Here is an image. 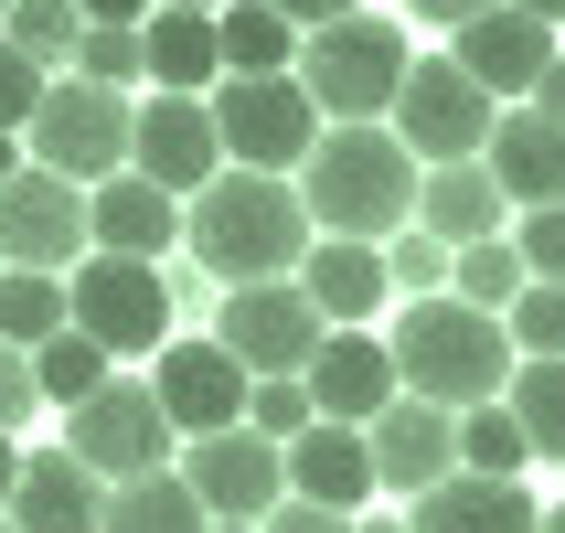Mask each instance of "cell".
I'll list each match as a JSON object with an SVG mask.
<instances>
[{
    "mask_svg": "<svg viewBox=\"0 0 565 533\" xmlns=\"http://www.w3.org/2000/svg\"><path fill=\"white\" fill-rule=\"evenodd\" d=\"M32 406H43V395H32V352H11V342H0V438H11Z\"/></svg>",
    "mask_w": 565,
    "mask_h": 533,
    "instance_id": "40",
    "label": "cell"
},
{
    "mask_svg": "<svg viewBox=\"0 0 565 533\" xmlns=\"http://www.w3.org/2000/svg\"><path fill=\"white\" fill-rule=\"evenodd\" d=\"M416 22H438V32H459V22H480V11H491V0H406Z\"/></svg>",
    "mask_w": 565,
    "mask_h": 533,
    "instance_id": "45",
    "label": "cell"
},
{
    "mask_svg": "<svg viewBox=\"0 0 565 533\" xmlns=\"http://www.w3.org/2000/svg\"><path fill=\"white\" fill-rule=\"evenodd\" d=\"M384 352H395V395H427L448 416L491 406L512 384V331L491 310H470V299H406V320L384 331Z\"/></svg>",
    "mask_w": 565,
    "mask_h": 533,
    "instance_id": "3",
    "label": "cell"
},
{
    "mask_svg": "<svg viewBox=\"0 0 565 533\" xmlns=\"http://www.w3.org/2000/svg\"><path fill=\"white\" fill-rule=\"evenodd\" d=\"M502 331H512V363H565V288H523L502 310Z\"/></svg>",
    "mask_w": 565,
    "mask_h": 533,
    "instance_id": "34",
    "label": "cell"
},
{
    "mask_svg": "<svg viewBox=\"0 0 565 533\" xmlns=\"http://www.w3.org/2000/svg\"><path fill=\"white\" fill-rule=\"evenodd\" d=\"M256 533H352V512H320V502H278Z\"/></svg>",
    "mask_w": 565,
    "mask_h": 533,
    "instance_id": "41",
    "label": "cell"
},
{
    "mask_svg": "<svg viewBox=\"0 0 565 533\" xmlns=\"http://www.w3.org/2000/svg\"><path fill=\"white\" fill-rule=\"evenodd\" d=\"M171 246H182V203H171L160 182L118 171V182L86 192V256H139V267H160Z\"/></svg>",
    "mask_w": 565,
    "mask_h": 533,
    "instance_id": "18",
    "label": "cell"
},
{
    "mask_svg": "<svg viewBox=\"0 0 565 533\" xmlns=\"http://www.w3.org/2000/svg\"><path fill=\"white\" fill-rule=\"evenodd\" d=\"M0 11H11V0H0Z\"/></svg>",
    "mask_w": 565,
    "mask_h": 533,
    "instance_id": "53",
    "label": "cell"
},
{
    "mask_svg": "<svg viewBox=\"0 0 565 533\" xmlns=\"http://www.w3.org/2000/svg\"><path fill=\"white\" fill-rule=\"evenodd\" d=\"M523 459H534V448H523V427H512L502 395L459 416V470H470V480H523Z\"/></svg>",
    "mask_w": 565,
    "mask_h": 533,
    "instance_id": "33",
    "label": "cell"
},
{
    "mask_svg": "<svg viewBox=\"0 0 565 533\" xmlns=\"http://www.w3.org/2000/svg\"><path fill=\"white\" fill-rule=\"evenodd\" d=\"M278 459H288V502H320V512L374 502V448H363V427H299Z\"/></svg>",
    "mask_w": 565,
    "mask_h": 533,
    "instance_id": "22",
    "label": "cell"
},
{
    "mask_svg": "<svg viewBox=\"0 0 565 533\" xmlns=\"http://www.w3.org/2000/svg\"><path fill=\"white\" fill-rule=\"evenodd\" d=\"M128 171L160 182L171 203H192V192L224 171L214 107H203V96H139V118H128Z\"/></svg>",
    "mask_w": 565,
    "mask_h": 533,
    "instance_id": "13",
    "label": "cell"
},
{
    "mask_svg": "<svg viewBox=\"0 0 565 533\" xmlns=\"http://www.w3.org/2000/svg\"><path fill=\"white\" fill-rule=\"evenodd\" d=\"M43 86H54V75H43V64H22L11 43H0V128H11V139L32 128V107H43Z\"/></svg>",
    "mask_w": 565,
    "mask_h": 533,
    "instance_id": "39",
    "label": "cell"
},
{
    "mask_svg": "<svg viewBox=\"0 0 565 533\" xmlns=\"http://www.w3.org/2000/svg\"><path fill=\"white\" fill-rule=\"evenodd\" d=\"M384 288H406V299H448V246L438 235H384Z\"/></svg>",
    "mask_w": 565,
    "mask_h": 533,
    "instance_id": "37",
    "label": "cell"
},
{
    "mask_svg": "<svg viewBox=\"0 0 565 533\" xmlns=\"http://www.w3.org/2000/svg\"><path fill=\"white\" fill-rule=\"evenodd\" d=\"M64 459H86L107 491H118V480L171 470V416H160V395L139 374H107L86 406H64Z\"/></svg>",
    "mask_w": 565,
    "mask_h": 533,
    "instance_id": "7",
    "label": "cell"
},
{
    "mask_svg": "<svg viewBox=\"0 0 565 533\" xmlns=\"http://www.w3.org/2000/svg\"><path fill=\"white\" fill-rule=\"evenodd\" d=\"M150 11H224V0H150Z\"/></svg>",
    "mask_w": 565,
    "mask_h": 533,
    "instance_id": "50",
    "label": "cell"
},
{
    "mask_svg": "<svg viewBox=\"0 0 565 533\" xmlns=\"http://www.w3.org/2000/svg\"><path fill=\"white\" fill-rule=\"evenodd\" d=\"M75 11H86V22H107V32H139V22H150V0H75Z\"/></svg>",
    "mask_w": 565,
    "mask_h": 533,
    "instance_id": "44",
    "label": "cell"
},
{
    "mask_svg": "<svg viewBox=\"0 0 565 533\" xmlns=\"http://www.w3.org/2000/svg\"><path fill=\"white\" fill-rule=\"evenodd\" d=\"M299 96H310L331 128H384L395 86H406V32L384 22V11H352L331 32H299Z\"/></svg>",
    "mask_w": 565,
    "mask_h": 533,
    "instance_id": "4",
    "label": "cell"
},
{
    "mask_svg": "<svg viewBox=\"0 0 565 533\" xmlns=\"http://www.w3.org/2000/svg\"><path fill=\"white\" fill-rule=\"evenodd\" d=\"M64 75H86V86H150V54H139V32H107V22H86L75 32V64Z\"/></svg>",
    "mask_w": 565,
    "mask_h": 533,
    "instance_id": "35",
    "label": "cell"
},
{
    "mask_svg": "<svg viewBox=\"0 0 565 533\" xmlns=\"http://www.w3.org/2000/svg\"><path fill=\"white\" fill-rule=\"evenodd\" d=\"M64 320H75L107 363L160 352V342H171V278L139 267V256H86V267L64 278Z\"/></svg>",
    "mask_w": 565,
    "mask_h": 533,
    "instance_id": "8",
    "label": "cell"
},
{
    "mask_svg": "<svg viewBox=\"0 0 565 533\" xmlns=\"http://www.w3.org/2000/svg\"><path fill=\"white\" fill-rule=\"evenodd\" d=\"M448 64H459V75H470L491 107H523V96L544 86V64H555V32L491 0L480 22H459V32H448Z\"/></svg>",
    "mask_w": 565,
    "mask_h": 533,
    "instance_id": "15",
    "label": "cell"
},
{
    "mask_svg": "<svg viewBox=\"0 0 565 533\" xmlns=\"http://www.w3.org/2000/svg\"><path fill=\"white\" fill-rule=\"evenodd\" d=\"M96 512H107V480H96L86 459H64V448H32L0 523L11 533H96Z\"/></svg>",
    "mask_w": 565,
    "mask_h": 533,
    "instance_id": "19",
    "label": "cell"
},
{
    "mask_svg": "<svg viewBox=\"0 0 565 533\" xmlns=\"http://www.w3.org/2000/svg\"><path fill=\"white\" fill-rule=\"evenodd\" d=\"M64 331V278H32V267H0V342L32 352Z\"/></svg>",
    "mask_w": 565,
    "mask_h": 533,
    "instance_id": "32",
    "label": "cell"
},
{
    "mask_svg": "<svg viewBox=\"0 0 565 533\" xmlns=\"http://www.w3.org/2000/svg\"><path fill=\"white\" fill-rule=\"evenodd\" d=\"M214 533H256V523H214Z\"/></svg>",
    "mask_w": 565,
    "mask_h": 533,
    "instance_id": "52",
    "label": "cell"
},
{
    "mask_svg": "<svg viewBox=\"0 0 565 533\" xmlns=\"http://www.w3.org/2000/svg\"><path fill=\"white\" fill-rule=\"evenodd\" d=\"M384 118H395L406 160L438 171V160H480V150H491V118H502V107H491V96H480L448 54H406V86H395Z\"/></svg>",
    "mask_w": 565,
    "mask_h": 533,
    "instance_id": "9",
    "label": "cell"
},
{
    "mask_svg": "<svg viewBox=\"0 0 565 533\" xmlns=\"http://www.w3.org/2000/svg\"><path fill=\"white\" fill-rule=\"evenodd\" d=\"M214 54H224V75H288V64H299V32H288L267 0H224L214 11Z\"/></svg>",
    "mask_w": 565,
    "mask_h": 533,
    "instance_id": "27",
    "label": "cell"
},
{
    "mask_svg": "<svg viewBox=\"0 0 565 533\" xmlns=\"http://www.w3.org/2000/svg\"><path fill=\"white\" fill-rule=\"evenodd\" d=\"M0 267H32V278H75V267H86V192L22 160V171L0 182Z\"/></svg>",
    "mask_w": 565,
    "mask_h": 533,
    "instance_id": "10",
    "label": "cell"
},
{
    "mask_svg": "<svg viewBox=\"0 0 565 533\" xmlns=\"http://www.w3.org/2000/svg\"><path fill=\"white\" fill-rule=\"evenodd\" d=\"M182 246L203 256L224 288L299 278V256H310V214H299V182H278V171H214V182L182 203Z\"/></svg>",
    "mask_w": 565,
    "mask_h": 533,
    "instance_id": "1",
    "label": "cell"
},
{
    "mask_svg": "<svg viewBox=\"0 0 565 533\" xmlns=\"http://www.w3.org/2000/svg\"><path fill=\"white\" fill-rule=\"evenodd\" d=\"M512 256H523V278L565 288V203H534V214L512 224Z\"/></svg>",
    "mask_w": 565,
    "mask_h": 533,
    "instance_id": "38",
    "label": "cell"
},
{
    "mask_svg": "<svg viewBox=\"0 0 565 533\" xmlns=\"http://www.w3.org/2000/svg\"><path fill=\"white\" fill-rule=\"evenodd\" d=\"M502 406H512V427H523V448L565 470V363H512Z\"/></svg>",
    "mask_w": 565,
    "mask_h": 533,
    "instance_id": "28",
    "label": "cell"
},
{
    "mask_svg": "<svg viewBox=\"0 0 565 533\" xmlns=\"http://www.w3.org/2000/svg\"><path fill=\"white\" fill-rule=\"evenodd\" d=\"M523 107H534V118H555V128H565V43H555V64H544V86L523 96Z\"/></svg>",
    "mask_w": 565,
    "mask_h": 533,
    "instance_id": "43",
    "label": "cell"
},
{
    "mask_svg": "<svg viewBox=\"0 0 565 533\" xmlns=\"http://www.w3.org/2000/svg\"><path fill=\"white\" fill-rule=\"evenodd\" d=\"M107 374H118V363H107V352H96L75 320H64L54 342H32V395H43V406H86Z\"/></svg>",
    "mask_w": 565,
    "mask_h": 533,
    "instance_id": "29",
    "label": "cell"
},
{
    "mask_svg": "<svg viewBox=\"0 0 565 533\" xmlns=\"http://www.w3.org/2000/svg\"><path fill=\"white\" fill-rule=\"evenodd\" d=\"M75 32H86V11H75V0H11V11H0V43H11L22 64H43V75H64V64H75Z\"/></svg>",
    "mask_w": 565,
    "mask_h": 533,
    "instance_id": "30",
    "label": "cell"
},
{
    "mask_svg": "<svg viewBox=\"0 0 565 533\" xmlns=\"http://www.w3.org/2000/svg\"><path fill=\"white\" fill-rule=\"evenodd\" d=\"M352 533H406V512H374V523H352Z\"/></svg>",
    "mask_w": 565,
    "mask_h": 533,
    "instance_id": "49",
    "label": "cell"
},
{
    "mask_svg": "<svg viewBox=\"0 0 565 533\" xmlns=\"http://www.w3.org/2000/svg\"><path fill=\"white\" fill-rule=\"evenodd\" d=\"M11 480H22V448L0 438V512H11Z\"/></svg>",
    "mask_w": 565,
    "mask_h": 533,
    "instance_id": "47",
    "label": "cell"
},
{
    "mask_svg": "<svg viewBox=\"0 0 565 533\" xmlns=\"http://www.w3.org/2000/svg\"><path fill=\"white\" fill-rule=\"evenodd\" d=\"M310 406H320V427H374L384 406H395V352L374 342V331H320V352H310Z\"/></svg>",
    "mask_w": 565,
    "mask_h": 533,
    "instance_id": "17",
    "label": "cell"
},
{
    "mask_svg": "<svg viewBox=\"0 0 565 533\" xmlns=\"http://www.w3.org/2000/svg\"><path fill=\"white\" fill-rule=\"evenodd\" d=\"M502 11H523V22H544V32L565 43V0H502Z\"/></svg>",
    "mask_w": 565,
    "mask_h": 533,
    "instance_id": "46",
    "label": "cell"
},
{
    "mask_svg": "<svg viewBox=\"0 0 565 533\" xmlns=\"http://www.w3.org/2000/svg\"><path fill=\"white\" fill-rule=\"evenodd\" d=\"M534 533H565V502H555V512H544V523H534Z\"/></svg>",
    "mask_w": 565,
    "mask_h": 533,
    "instance_id": "51",
    "label": "cell"
},
{
    "mask_svg": "<svg viewBox=\"0 0 565 533\" xmlns=\"http://www.w3.org/2000/svg\"><path fill=\"white\" fill-rule=\"evenodd\" d=\"M246 363L224 342H160L150 352V395L171 416V438H214V427H246Z\"/></svg>",
    "mask_w": 565,
    "mask_h": 533,
    "instance_id": "14",
    "label": "cell"
},
{
    "mask_svg": "<svg viewBox=\"0 0 565 533\" xmlns=\"http://www.w3.org/2000/svg\"><path fill=\"white\" fill-rule=\"evenodd\" d=\"M299 182V214L310 235H352V246H384L416 224V160L395 128H320L310 160L288 171Z\"/></svg>",
    "mask_w": 565,
    "mask_h": 533,
    "instance_id": "2",
    "label": "cell"
},
{
    "mask_svg": "<svg viewBox=\"0 0 565 533\" xmlns=\"http://www.w3.org/2000/svg\"><path fill=\"white\" fill-rule=\"evenodd\" d=\"M128 118H139V96L86 86V75H54L43 107H32V128H22V160L54 171V182H75V192H96V182L128 171Z\"/></svg>",
    "mask_w": 565,
    "mask_h": 533,
    "instance_id": "5",
    "label": "cell"
},
{
    "mask_svg": "<svg viewBox=\"0 0 565 533\" xmlns=\"http://www.w3.org/2000/svg\"><path fill=\"white\" fill-rule=\"evenodd\" d=\"M0 533H11V523H0Z\"/></svg>",
    "mask_w": 565,
    "mask_h": 533,
    "instance_id": "54",
    "label": "cell"
},
{
    "mask_svg": "<svg viewBox=\"0 0 565 533\" xmlns=\"http://www.w3.org/2000/svg\"><path fill=\"white\" fill-rule=\"evenodd\" d=\"M246 427H256V438H267V448H288V438H299V427H320L310 384H299V374H256V384H246Z\"/></svg>",
    "mask_w": 565,
    "mask_h": 533,
    "instance_id": "36",
    "label": "cell"
},
{
    "mask_svg": "<svg viewBox=\"0 0 565 533\" xmlns=\"http://www.w3.org/2000/svg\"><path fill=\"white\" fill-rule=\"evenodd\" d=\"M267 11H278L288 32H331V22H352L363 0H267Z\"/></svg>",
    "mask_w": 565,
    "mask_h": 533,
    "instance_id": "42",
    "label": "cell"
},
{
    "mask_svg": "<svg viewBox=\"0 0 565 533\" xmlns=\"http://www.w3.org/2000/svg\"><path fill=\"white\" fill-rule=\"evenodd\" d=\"M502 182L480 171V160H438V171H416V235H438L448 256L480 246V235H502Z\"/></svg>",
    "mask_w": 565,
    "mask_h": 533,
    "instance_id": "23",
    "label": "cell"
},
{
    "mask_svg": "<svg viewBox=\"0 0 565 533\" xmlns=\"http://www.w3.org/2000/svg\"><path fill=\"white\" fill-rule=\"evenodd\" d=\"M331 320L299 299V278H267V288H224V320H214V342L246 363V374H310V352Z\"/></svg>",
    "mask_w": 565,
    "mask_h": 533,
    "instance_id": "12",
    "label": "cell"
},
{
    "mask_svg": "<svg viewBox=\"0 0 565 533\" xmlns=\"http://www.w3.org/2000/svg\"><path fill=\"white\" fill-rule=\"evenodd\" d=\"M11 171H22V139H11V128H0V182H11Z\"/></svg>",
    "mask_w": 565,
    "mask_h": 533,
    "instance_id": "48",
    "label": "cell"
},
{
    "mask_svg": "<svg viewBox=\"0 0 565 533\" xmlns=\"http://www.w3.org/2000/svg\"><path fill=\"white\" fill-rule=\"evenodd\" d=\"M523 288H534V278H523L512 235H480V246H459V256H448V299H470V310H491V320H502Z\"/></svg>",
    "mask_w": 565,
    "mask_h": 533,
    "instance_id": "31",
    "label": "cell"
},
{
    "mask_svg": "<svg viewBox=\"0 0 565 533\" xmlns=\"http://www.w3.org/2000/svg\"><path fill=\"white\" fill-rule=\"evenodd\" d=\"M214 139H224V171H299L310 160V139H320V107L299 96V75H224L214 96Z\"/></svg>",
    "mask_w": 565,
    "mask_h": 533,
    "instance_id": "6",
    "label": "cell"
},
{
    "mask_svg": "<svg viewBox=\"0 0 565 533\" xmlns=\"http://www.w3.org/2000/svg\"><path fill=\"white\" fill-rule=\"evenodd\" d=\"M480 171L502 182V203H565V128L534 118V107H502L491 118V150H480Z\"/></svg>",
    "mask_w": 565,
    "mask_h": 533,
    "instance_id": "21",
    "label": "cell"
},
{
    "mask_svg": "<svg viewBox=\"0 0 565 533\" xmlns=\"http://www.w3.org/2000/svg\"><path fill=\"white\" fill-rule=\"evenodd\" d=\"M96 533H214V512L182 491V470H150V480H118Z\"/></svg>",
    "mask_w": 565,
    "mask_h": 533,
    "instance_id": "26",
    "label": "cell"
},
{
    "mask_svg": "<svg viewBox=\"0 0 565 533\" xmlns=\"http://www.w3.org/2000/svg\"><path fill=\"white\" fill-rule=\"evenodd\" d=\"M544 502L523 491V480H470V470H448L438 491H416L406 533H534Z\"/></svg>",
    "mask_w": 565,
    "mask_h": 533,
    "instance_id": "24",
    "label": "cell"
},
{
    "mask_svg": "<svg viewBox=\"0 0 565 533\" xmlns=\"http://www.w3.org/2000/svg\"><path fill=\"white\" fill-rule=\"evenodd\" d=\"M139 54H150V96H214L224 86L214 11H150L139 22Z\"/></svg>",
    "mask_w": 565,
    "mask_h": 533,
    "instance_id": "25",
    "label": "cell"
},
{
    "mask_svg": "<svg viewBox=\"0 0 565 533\" xmlns=\"http://www.w3.org/2000/svg\"><path fill=\"white\" fill-rule=\"evenodd\" d=\"M363 448H374V491H438L448 470H459V416L427 406V395H395V406L363 427Z\"/></svg>",
    "mask_w": 565,
    "mask_h": 533,
    "instance_id": "16",
    "label": "cell"
},
{
    "mask_svg": "<svg viewBox=\"0 0 565 533\" xmlns=\"http://www.w3.org/2000/svg\"><path fill=\"white\" fill-rule=\"evenodd\" d=\"M182 491L214 512V523H267V512L288 502V459L256 438V427H214V438L182 448Z\"/></svg>",
    "mask_w": 565,
    "mask_h": 533,
    "instance_id": "11",
    "label": "cell"
},
{
    "mask_svg": "<svg viewBox=\"0 0 565 533\" xmlns=\"http://www.w3.org/2000/svg\"><path fill=\"white\" fill-rule=\"evenodd\" d=\"M299 299H310L331 331H363V320L395 299V288H384V246H352V235H310V256H299Z\"/></svg>",
    "mask_w": 565,
    "mask_h": 533,
    "instance_id": "20",
    "label": "cell"
}]
</instances>
